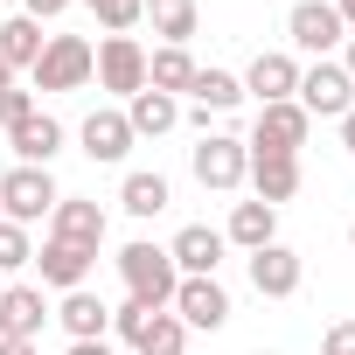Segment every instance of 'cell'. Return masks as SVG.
I'll list each match as a JSON object with an SVG mask.
<instances>
[{
    "label": "cell",
    "mask_w": 355,
    "mask_h": 355,
    "mask_svg": "<svg viewBox=\"0 0 355 355\" xmlns=\"http://www.w3.org/2000/svg\"><path fill=\"white\" fill-rule=\"evenodd\" d=\"M119 279H125V300H139V306H153V313L174 306V286H182L167 244H146V237H132V244L119 251Z\"/></svg>",
    "instance_id": "cell-1"
},
{
    "label": "cell",
    "mask_w": 355,
    "mask_h": 355,
    "mask_svg": "<svg viewBox=\"0 0 355 355\" xmlns=\"http://www.w3.org/2000/svg\"><path fill=\"white\" fill-rule=\"evenodd\" d=\"M56 202H63V189H56L49 167H21V160H15L8 174H0V216H8V223L28 230V223H42Z\"/></svg>",
    "instance_id": "cell-2"
},
{
    "label": "cell",
    "mask_w": 355,
    "mask_h": 355,
    "mask_svg": "<svg viewBox=\"0 0 355 355\" xmlns=\"http://www.w3.org/2000/svg\"><path fill=\"white\" fill-rule=\"evenodd\" d=\"M91 63H98V49L84 35H49L28 77H35V91H84L91 84Z\"/></svg>",
    "instance_id": "cell-3"
},
{
    "label": "cell",
    "mask_w": 355,
    "mask_h": 355,
    "mask_svg": "<svg viewBox=\"0 0 355 355\" xmlns=\"http://www.w3.org/2000/svg\"><path fill=\"white\" fill-rule=\"evenodd\" d=\"M293 105L306 112V119H341V112H355V77L327 56V63H313V70H300V91H293Z\"/></svg>",
    "instance_id": "cell-4"
},
{
    "label": "cell",
    "mask_w": 355,
    "mask_h": 355,
    "mask_svg": "<svg viewBox=\"0 0 355 355\" xmlns=\"http://www.w3.org/2000/svg\"><path fill=\"white\" fill-rule=\"evenodd\" d=\"M189 167H196V182H202V189L230 196V189H244L251 153H244V139H237V132H202V146L189 153Z\"/></svg>",
    "instance_id": "cell-5"
},
{
    "label": "cell",
    "mask_w": 355,
    "mask_h": 355,
    "mask_svg": "<svg viewBox=\"0 0 355 355\" xmlns=\"http://www.w3.org/2000/svg\"><path fill=\"white\" fill-rule=\"evenodd\" d=\"M286 35H293V49H306L313 63H327L348 42V21L334 15V0H300V8L286 15Z\"/></svg>",
    "instance_id": "cell-6"
},
{
    "label": "cell",
    "mask_w": 355,
    "mask_h": 355,
    "mask_svg": "<svg viewBox=\"0 0 355 355\" xmlns=\"http://www.w3.org/2000/svg\"><path fill=\"white\" fill-rule=\"evenodd\" d=\"M167 313L189 334H216V327H230V293H223V279H182Z\"/></svg>",
    "instance_id": "cell-7"
},
{
    "label": "cell",
    "mask_w": 355,
    "mask_h": 355,
    "mask_svg": "<svg viewBox=\"0 0 355 355\" xmlns=\"http://www.w3.org/2000/svg\"><path fill=\"white\" fill-rule=\"evenodd\" d=\"M91 77H98L112 98H132V91H146V49H139L132 35H105V42H98Z\"/></svg>",
    "instance_id": "cell-8"
},
{
    "label": "cell",
    "mask_w": 355,
    "mask_h": 355,
    "mask_svg": "<svg viewBox=\"0 0 355 355\" xmlns=\"http://www.w3.org/2000/svg\"><path fill=\"white\" fill-rule=\"evenodd\" d=\"M306 132H313V119L286 98V105H258V125H251V153H300L306 146Z\"/></svg>",
    "instance_id": "cell-9"
},
{
    "label": "cell",
    "mask_w": 355,
    "mask_h": 355,
    "mask_svg": "<svg viewBox=\"0 0 355 355\" xmlns=\"http://www.w3.org/2000/svg\"><path fill=\"white\" fill-rule=\"evenodd\" d=\"M300 279H306V258H300L293 244H265V251H251V293H258V300H293Z\"/></svg>",
    "instance_id": "cell-10"
},
{
    "label": "cell",
    "mask_w": 355,
    "mask_h": 355,
    "mask_svg": "<svg viewBox=\"0 0 355 355\" xmlns=\"http://www.w3.org/2000/svg\"><path fill=\"white\" fill-rule=\"evenodd\" d=\"M223 230H209V223H182L174 230V244H167V258H174V272L182 279H216V265H223Z\"/></svg>",
    "instance_id": "cell-11"
},
{
    "label": "cell",
    "mask_w": 355,
    "mask_h": 355,
    "mask_svg": "<svg viewBox=\"0 0 355 355\" xmlns=\"http://www.w3.org/2000/svg\"><path fill=\"white\" fill-rule=\"evenodd\" d=\"M293 91H300V63H293L286 49H258L251 70H244V98H258V105H286Z\"/></svg>",
    "instance_id": "cell-12"
},
{
    "label": "cell",
    "mask_w": 355,
    "mask_h": 355,
    "mask_svg": "<svg viewBox=\"0 0 355 355\" xmlns=\"http://www.w3.org/2000/svg\"><path fill=\"white\" fill-rule=\"evenodd\" d=\"M251 153V146H244ZM244 182H251V196L258 202H293L300 196V153H251V167H244Z\"/></svg>",
    "instance_id": "cell-13"
},
{
    "label": "cell",
    "mask_w": 355,
    "mask_h": 355,
    "mask_svg": "<svg viewBox=\"0 0 355 355\" xmlns=\"http://www.w3.org/2000/svg\"><path fill=\"white\" fill-rule=\"evenodd\" d=\"M49 320L56 313H49L42 286H8V293H0V341H35Z\"/></svg>",
    "instance_id": "cell-14"
},
{
    "label": "cell",
    "mask_w": 355,
    "mask_h": 355,
    "mask_svg": "<svg viewBox=\"0 0 355 355\" xmlns=\"http://www.w3.org/2000/svg\"><path fill=\"white\" fill-rule=\"evenodd\" d=\"M49 237H56V244H84V251H98V244H105V209L84 202V196H63V202L49 209Z\"/></svg>",
    "instance_id": "cell-15"
},
{
    "label": "cell",
    "mask_w": 355,
    "mask_h": 355,
    "mask_svg": "<svg viewBox=\"0 0 355 355\" xmlns=\"http://www.w3.org/2000/svg\"><path fill=\"white\" fill-rule=\"evenodd\" d=\"M77 139H84V153H91V160H105V167L132 153V125H125V112H112V105H98V112L77 125Z\"/></svg>",
    "instance_id": "cell-16"
},
{
    "label": "cell",
    "mask_w": 355,
    "mask_h": 355,
    "mask_svg": "<svg viewBox=\"0 0 355 355\" xmlns=\"http://www.w3.org/2000/svg\"><path fill=\"white\" fill-rule=\"evenodd\" d=\"M91 265H98V251H84V244H42L35 251V272H42V286H56V293H77L84 279H91Z\"/></svg>",
    "instance_id": "cell-17"
},
{
    "label": "cell",
    "mask_w": 355,
    "mask_h": 355,
    "mask_svg": "<svg viewBox=\"0 0 355 355\" xmlns=\"http://www.w3.org/2000/svg\"><path fill=\"white\" fill-rule=\"evenodd\" d=\"M56 320H63V334H70V341H112V306H105V300H98L91 286L63 293Z\"/></svg>",
    "instance_id": "cell-18"
},
{
    "label": "cell",
    "mask_w": 355,
    "mask_h": 355,
    "mask_svg": "<svg viewBox=\"0 0 355 355\" xmlns=\"http://www.w3.org/2000/svg\"><path fill=\"white\" fill-rule=\"evenodd\" d=\"M8 146H15V160H21V167H49V160L63 153V119L35 112V119H21V125L8 132Z\"/></svg>",
    "instance_id": "cell-19"
},
{
    "label": "cell",
    "mask_w": 355,
    "mask_h": 355,
    "mask_svg": "<svg viewBox=\"0 0 355 355\" xmlns=\"http://www.w3.org/2000/svg\"><path fill=\"white\" fill-rule=\"evenodd\" d=\"M223 244H237V251H265V244H279V209L272 202H237L230 209V223H223Z\"/></svg>",
    "instance_id": "cell-20"
},
{
    "label": "cell",
    "mask_w": 355,
    "mask_h": 355,
    "mask_svg": "<svg viewBox=\"0 0 355 355\" xmlns=\"http://www.w3.org/2000/svg\"><path fill=\"white\" fill-rule=\"evenodd\" d=\"M125 125H132V139H160V132L182 125V98H167V91H132V98H125Z\"/></svg>",
    "instance_id": "cell-21"
},
{
    "label": "cell",
    "mask_w": 355,
    "mask_h": 355,
    "mask_svg": "<svg viewBox=\"0 0 355 355\" xmlns=\"http://www.w3.org/2000/svg\"><path fill=\"white\" fill-rule=\"evenodd\" d=\"M167 202H174V189H167V174H153V167H132L125 182H119V209H125V216H139V223H146V216H160Z\"/></svg>",
    "instance_id": "cell-22"
},
{
    "label": "cell",
    "mask_w": 355,
    "mask_h": 355,
    "mask_svg": "<svg viewBox=\"0 0 355 355\" xmlns=\"http://www.w3.org/2000/svg\"><path fill=\"white\" fill-rule=\"evenodd\" d=\"M139 21H153V35H160L167 49H189V35L202 28V8H196V0H146Z\"/></svg>",
    "instance_id": "cell-23"
},
{
    "label": "cell",
    "mask_w": 355,
    "mask_h": 355,
    "mask_svg": "<svg viewBox=\"0 0 355 355\" xmlns=\"http://www.w3.org/2000/svg\"><path fill=\"white\" fill-rule=\"evenodd\" d=\"M196 70H202V63H196L189 49H167V42H160V49L146 56V91H167V98H189Z\"/></svg>",
    "instance_id": "cell-24"
},
{
    "label": "cell",
    "mask_w": 355,
    "mask_h": 355,
    "mask_svg": "<svg viewBox=\"0 0 355 355\" xmlns=\"http://www.w3.org/2000/svg\"><path fill=\"white\" fill-rule=\"evenodd\" d=\"M42 21H28V15H8L0 21V63L8 70H35V56H42Z\"/></svg>",
    "instance_id": "cell-25"
},
{
    "label": "cell",
    "mask_w": 355,
    "mask_h": 355,
    "mask_svg": "<svg viewBox=\"0 0 355 355\" xmlns=\"http://www.w3.org/2000/svg\"><path fill=\"white\" fill-rule=\"evenodd\" d=\"M189 98H196L202 119H209V112H237V105H244V77H230V70H196Z\"/></svg>",
    "instance_id": "cell-26"
},
{
    "label": "cell",
    "mask_w": 355,
    "mask_h": 355,
    "mask_svg": "<svg viewBox=\"0 0 355 355\" xmlns=\"http://www.w3.org/2000/svg\"><path fill=\"white\" fill-rule=\"evenodd\" d=\"M125 348H132V355H182V348H189V327L160 306V313H146V327H139Z\"/></svg>",
    "instance_id": "cell-27"
},
{
    "label": "cell",
    "mask_w": 355,
    "mask_h": 355,
    "mask_svg": "<svg viewBox=\"0 0 355 355\" xmlns=\"http://www.w3.org/2000/svg\"><path fill=\"white\" fill-rule=\"evenodd\" d=\"M84 8L98 15V28H105V35H132V28H139V15H146V0H84Z\"/></svg>",
    "instance_id": "cell-28"
},
{
    "label": "cell",
    "mask_w": 355,
    "mask_h": 355,
    "mask_svg": "<svg viewBox=\"0 0 355 355\" xmlns=\"http://www.w3.org/2000/svg\"><path fill=\"white\" fill-rule=\"evenodd\" d=\"M21 265H35V251H28V230L0 216V279H8V272H21Z\"/></svg>",
    "instance_id": "cell-29"
},
{
    "label": "cell",
    "mask_w": 355,
    "mask_h": 355,
    "mask_svg": "<svg viewBox=\"0 0 355 355\" xmlns=\"http://www.w3.org/2000/svg\"><path fill=\"white\" fill-rule=\"evenodd\" d=\"M21 119H35V91H21V84H8V91H0V125H21Z\"/></svg>",
    "instance_id": "cell-30"
},
{
    "label": "cell",
    "mask_w": 355,
    "mask_h": 355,
    "mask_svg": "<svg viewBox=\"0 0 355 355\" xmlns=\"http://www.w3.org/2000/svg\"><path fill=\"white\" fill-rule=\"evenodd\" d=\"M146 313H153V306H139V300H125V306H112V334H119V341H132V334L146 327Z\"/></svg>",
    "instance_id": "cell-31"
},
{
    "label": "cell",
    "mask_w": 355,
    "mask_h": 355,
    "mask_svg": "<svg viewBox=\"0 0 355 355\" xmlns=\"http://www.w3.org/2000/svg\"><path fill=\"white\" fill-rule=\"evenodd\" d=\"M320 355H355V320H334L320 334Z\"/></svg>",
    "instance_id": "cell-32"
},
{
    "label": "cell",
    "mask_w": 355,
    "mask_h": 355,
    "mask_svg": "<svg viewBox=\"0 0 355 355\" xmlns=\"http://www.w3.org/2000/svg\"><path fill=\"white\" fill-rule=\"evenodd\" d=\"M70 8H77V0H21L28 21H56V15H70Z\"/></svg>",
    "instance_id": "cell-33"
},
{
    "label": "cell",
    "mask_w": 355,
    "mask_h": 355,
    "mask_svg": "<svg viewBox=\"0 0 355 355\" xmlns=\"http://www.w3.org/2000/svg\"><path fill=\"white\" fill-rule=\"evenodd\" d=\"M63 355H119V348H112V341H70Z\"/></svg>",
    "instance_id": "cell-34"
},
{
    "label": "cell",
    "mask_w": 355,
    "mask_h": 355,
    "mask_svg": "<svg viewBox=\"0 0 355 355\" xmlns=\"http://www.w3.org/2000/svg\"><path fill=\"white\" fill-rule=\"evenodd\" d=\"M334 125H341V146H348V153H355V112H341V119H334Z\"/></svg>",
    "instance_id": "cell-35"
},
{
    "label": "cell",
    "mask_w": 355,
    "mask_h": 355,
    "mask_svg": "<svg viewBox=\"0 0 355 355\" xmlns=\"http://www.w3.org/2000/svg\"><path fill=\"white\" fill-rule=\"evenodd\" d=\"M0 355H35V341H0Z\"/></svg>",
    "instance_id": "cell-36"
},
{
    "label": "cell",
    "mask_w": 355,
    "mask_h": 355,
    "mask_svg": "<svg viewBox=\"0 0 355 355\" xmlns=\"http://www.w3.org/2000/svg\"><path fill=\"white\" fill-rule=\"evenodd\" d=\"M341 70H348V77H355V35H348V42H341Z\"/></svg>",
    "instance_id": "cell-37"
},
{
    "label": "cell",
    "mask_w": 355,
    "mask_h": 355,
    "mask_svg": "<svg viewBox=\"0 0 355 355\" xmlns=\"http://www.w3.org/2000/svg\"><path fill=\"white\" fill-rule=\"evenodd\" d=\"M334 15H341V21H348V28H355V0H334Z\"/></svg>",
    "instance_id": "cell-38"
},
{
    "label": "cell",
    "mask_w": 355,
    "mask_h": 355,
    "mask_svg": "<svg viewBox=\"0 0 355 355\" xmlns=\"http://www.w3.org/2000/svg\"><path fill=\"white\" fill-rule=\"evenodd\" d=\"M8 84H15V70H8V63H0V91H8Z\"/></svg>",
    "instance_id": "cell-39"
},
{
    "label": "cell",
    "mask_w": 355,
    "mask_h": 355,
    "mask_svg": "<svg viewBox=\"0 0 355 355\" xmlns=\"http://www.w3.org/2000/svg\"><path fill=\"white\" fill-rule=\"evenodd\" d=\"M348 244H355V223H348Z\"/></svg>",
    "instance_id": "cell-40"
},
{
    "label": "cell",
    "mask_w": 355,
    "mask_h": 355,
    "mask_svg": "<svg viewBox=\"0 0 355 355\" xmlns=\"http://www.w3.org/2000/svg\"><path fill=\"white\" fill-rule=\"evenodd\" d=\"M0 293H8V279H0Z\"/></svg>",
    "instance_id": "cell-41"
},
{
    "label": "cell",
    "mask_w": 355,
    "mask_h": 355,
    "mask_svg": "<svg viewBox=\"0 0 355 355\" xmlns=\"http://www.w3.org/2000/svg\"><path fill=\"white\" fill-rule=\"evenodd\" d=\"M258 355H265V348H258Z\"/></svg>",
    "instance_id": "cell-42"
}]
</instances>
